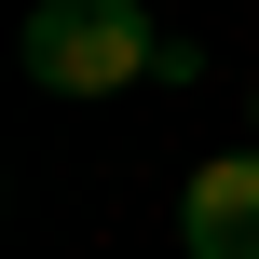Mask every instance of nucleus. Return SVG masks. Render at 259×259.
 I'll list each match as a JSON object with an SVG mask.
<instances>
[{"label": "nucleus", "instance_id": "obj_1", "mask_svg": "<svg viewBox=\"0 0 259 259\" xmlns=\"http://www.w3.org/2000/svg\"><path fill=\"white\" fill-rule=\"evenodd\" d=\"M27 82L41 96H137V82H164V27L137 0H41L27 14Z\"/></svg>", "mask_w": 259, "mask_h": 259}, {"label": "nucleus", "instance_id": "obj_2", "mask_svg": "<svg viewBox=\"0 0 259 259\" xmlns=\"http://www.w3.org/2000/svg\"><path fill=\"white\" fill-rule=\"evenodd\" d=\"M178 246H191V259H259V150L191 164V191H178Z\"/></svg>", "mask_w": 259, "mask_h": 259}]
</instances>
